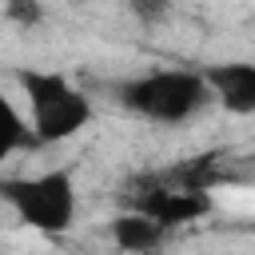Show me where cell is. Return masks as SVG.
<instances>
[{"instance_id": "5b68a950", "label": "cell", "mask_w": 255, "mask_h": 255, "mask_svg": "<svg viewBox=\"0 0 255 255\" xmlns=\"http://www.w3.org/2000/svg\"><path fill=\"white\" fill-rule=\"evenodd\" d=\"M211 96L223 104V112L231 116H255V64L251 60H227V64H211L203 68Z\"/></svg>"}, {"instance_id": "7a4b0ae2", "label": "cell", "mask_w": 255, "mask_h": 255, "mask_svg": "<svg viewBox=\"0 0 255 255\" xmlns=\"http://www.w3.org/2000/svg\"><path fill=\"white\" fill-rule=\"evenodd\" d=\"M16 84L24 88L28 120H32V131H36L40 147L64 143V139L80 135L92 124V100H88V92H80L64 72L20 68L16 72Z\"/></svg>"}, {"instance_id": "277c9868", "label": "cell", "mask_w": 255, "mask_h": 255, "mask_svg": "<svg viewBox=\"0 0 255 255\" xmlns=\"http://www.w3.org/2000/svg\"><path fill=\"white\" fill-rule=\"evenodd\" d=\"M135 207L147 211V215H155V219L171 231V227H183V223L203 219V215L211 211V195H207V187H183V183L171 187V183H155Z\"/></svg>"}, {"instance_id": "3957f363", "label": "cell", "mask_w": 255, "mask_h": 255, "mask_svg": "<svg viewBox=\"0 0 255 255\" xmlns=\"http://www.w3.org/2000/svg\"><path fill=\"white\" fill-rule=\"evenodd\" d=\"M0 195L16 211V219L40 235H64L72 231L80 215V195H76V179L68 167H48L36 175L4 179Z\"/></svg>"}, {"instance_id": "52a82bcc", "label": "cell", "mask_w": 255, "mask_h": 255, "mask_svg": "<svg viewBox=\"0 0 255 255\" xmlns=\"http://www.w3.org/2000/svg\"><path fill=\"white\" fill-rule=\"evenodd\" d=\"M4 20L20 24V28H36L44 20V4L40 0H4Z\"/></svg>"}, {"instance_id": "6da1fadb", "label": "cell", "mask_w": 255, "mask_h": 255, "mask_svg": "<svg viewBox=\"0 0 255 255\" xmlns=\"http://www.w3.org/2000/svg\"><path fill=\"white\" fill-rule=\"evenodd\" d=\"M211 84L203 72L191 68H159L147 76H135L128 84H120V104L147 120V124H187L191 116H199L211 104Z\"/></svg>"}, {"instance_id": "8992f818", "label": "cell", "mask_w": 255, "mask_h": 255, "mask_svg": "<svg viewBox=\"0 0 255 255\" xmlns=\"http://www.w3.org/2000/svg\"><path fill=\"white\" fill-rule=\"evenodd\" d=\"M163 235H167V227H163L155 215L139 211V207L112 219V239H116V247L128 251V255H155L159 243H163Z\"/></svg>"}, {"instance_id": "ba28073f", "label": "cell", "mask_w": 255, "mask_h": 255, "mask_svg": "<svg viewBox=\"0 0 255 255\" xmlns=\"http://www.w3.org/2000/svg\"><path fill=\"white\" fill-rule=\"evenodd\" d=\"M128 8H131V16L139 20V24H163L167 20V12H171V0H128Z\"/></svg>"}]
</instances>
